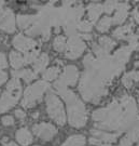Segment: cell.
Segmentation results:
<instances>
[{"mask_svg":"<svg viewBox=\"0 0 139 146\" xmlns=\"http://www.w3.org/2000/svg\"><path fill=\"white\" fill-rule=\"evenodd\" d=\"M64 100L67 102L68 104V115H69V123L72 127L76 128H81L86 123V110L84 105L77 99L76 94L66 90L65 92H63L62 94Z\"/></svg>","mask_w":139,"mask_h":146,"instance_id":"obj_1","label":"cell"},{"mask_svg":"<svg viewBox=\"0 0 139 146\" xmlns=\"http://www.w3.org/2000/svg\"><path fill=\"white\" fill-rule=\"evenodd\" d=\"M21 82L17 78H13L7 86V91L0 99V114L5 113L17 103L21 95Z\"/></svg>","mask_w":139,"mask_h":146,"instance_id":"obj_2","label":"cell"},{"mask_svg":"<svg viewBox=\"0 0 139 146\" xmlns=\"http://www.w3.org/2000/svg\"><path fill=\"white\" fill-rule=\"evenodd\" d=\"M46 110L47 114L56 123L64 125L66 122V116L62 102L55 94L49 93L46 95Z\"/></svg>","mask_w":139,"mask_h":146,"instance_id":"obj_3","label":"cell"},{"mask_svg":"<svg viewBox=\"0 0 139 146\" xmlns=\"http://www.w3.org/2000/svg\"><path fill=\"white\" fill-rule=\"evenodd\" d=\"M49 88V84L45 81H38L35 84L26 89L25 91V98L23 101V106L24 107H32L35 106L37 102L41 100V96L43 92Z\"/></svg>","mask_w":139,"mask_h":146,"instance_id":"obj_4","label":"cell"},{"mask_svg":"<svg viewBox=\"0 0 139 146\" xmlns=\"http://www.w3.org/2000/svg\"><path fill=\"white\" fill-rule=\"evenodd\" d=\"M66 48V56L73 60L79 58L83 53V51L85 50V43L81 40L80 37H70Z\"/></svg>","mask_w":139,"mask_h":146,"instance_id":"obj_5","label":"cell"},{"mask_svg":"<svg viewBox=\"0 0 139 146\" xmlns=\"http://www.w3.org/2000/svg\"><path fill=\"white\" fill-rule=\"evenodd\" d=\"M32 130L37 136H39L40 139L44 140V141H50L57 132L54 125H50V123H45V122L34 125Z\"/></svg>","mask_w":139,"mask_h":146,"instance_id":"obj_6","label":"cell"},{"mask_svg":"<svg viewBox=\"0 0 139 146\" xmlns=\"http://www.w3.org/2000/svg\"><path fill=\"white\" fill-rule=\"evenodd\" d=\"M13 44L17 50L23 51V52H27V51H29L36 47V41L30 39V38L23 36V35H17L13 40Z\"/></svg>","mask_w":139,"mask_h":146,"instance_id":"obj_7","label":"cell"},{"mask_svg":"<svg viewBox=\"0 0 139 146\" xmlns=\"http://www.w3.org/2000/svg\"><path fill=\"white\" fill-rule=\"evenodd\" d=\"M0 28L8 33H13L15 31V20L10 10L5 11L0 17Z\"/></svg>","mask_w":139,"mask_h":146,"instance_id":"obj_8","label":"cell"},{"mask_svg":"<svg viewBox=\"0 0 139 146\" xmlns=\"http://www.w3.org/2000/svg\"><path fill=\"white\" fill-rule=\"evenodd\" d=\"M63 84L65 86H73L76 84L78 80V69L76 66H67L65 68V72H64V75H63L61 79Z\"/></svg>","mask_w":139,"mask_h":146,"instance_id":"obj_9","label":"cell"},{"mask_svg":"<svg viewBox=\"0 0 139 146\" xmlns=\"http://www.w3.org/2000/svg\"><path fill=\"white\" fill-rule=\"evenodd\" d=\"M16 140L17 142L23 146H27L28 144H30L32 142V135L29 131L25 129V128H22L20 130L16 132Z\"/></svg>","mask_w":139,"mask_h":146,"instance_id":"obj_10","label":"cell"},{"mask_svg":"<svg viewBox=\"0 0 139 146\" xmlns=\"http://www.w3.org/2000/svg\"><path fill=\"white\" fill-rule=\"evenodd\" d=\"M93 134V137L97 139L100 142H114L118 139L119 134H112V133H107V132H103V131H98V130H92L91 131Z\"/></svg>","mask_w":139,"mask_h":146,"instance_id":"obj_11","label":"cell"},{"mask_svg":"<svg viewBox=\"0 0 139 146\" xmlns=\"http://www.w3.org/2000/svg\"><path fill=\"white\" fill-rule=\"evenodd\" d=\"M117 8H118V10L115 12L114 17L112 19V22L115 23V24H121V23H123L124 20H125L126 16H127L128 5H126V3H121V5H119Z\"/></svg>","mask_w":139,"mask_h":146,"instance_id":"obj_12","label":"cell"},{"mask_svg":"<svg viewBox=\"0 0 139 146\" xmlns=\"http://www.w3.org/2000/svg\"><path fill=\"white\" fill-rule=\"evenodd\" d=\"M101 12H103V5H98V3H93L88 7V19L92 22L97 21V19L101 14Z\"/></svg>","mask_w":139,"mask_h":146,"instance_id":"obj_13","label":"cell"},{"mask_svg":"<svg viewBox=\"0 0 139 146\" xmlns=\"http://www.w3.org/2000/svg\"><path fill=\"white\" fill-rule=\"evenodd\" d=\"M13 78H23L26 82H30L31 80L36 78V73L31 72L29 69H25L21 72H13Z\"/></svg>","mask_w":139,"mask_h":146,"instance_id":"obj_14","label":"cell"},{"mask_svg":"<svg viewBox=\"0 0 139 146\" xmlns=\"http://www.w3.org/2000/svg\"><path fill=\"white\" fill-rule=\"evenodd\" d=\"M84 144H85V137L78 134L68 137L62 146H83Z\"/></svg>","mask_w":139,"mask_h":146,"instance_id":"obj_15","label":"cell"},{"mask_svg":"<svg viewBox=\"0 0 139 146\" xmlns=\"http://www.w3.org/2000/svg\"><path fill=\"white\" fill-rule=\"evenodd\" d=\"M47 62H49V58L45 53L41 54L39 58L35 61V64H34V69L36 73H39V72H42L44 68L46 67L47 65Z\"/></svg>","mask_w":139,"mask_h":146,"instance_id":"obj_16","label":"cell"},{"mask_svg":"<svg viewBox=\"0 0 139 146\" xmlns=\"http://www.w3.org/2000/svg\"><path fill=\"white\" fill-rule=\"evenodd\" d=\"M10 62H11L12 67L15 68V69H18V68H21L22 66H23V64H24V58H23V56H22L20 53L12 51V52L10 53Z\"/></svg>","mask_w":139,"mask_h":146,"instance_id":"obj_17","label":"cell"},{"mask_svg":"<svg viewBox=\"0 0 139 146\" xmlns=\"http://www.w3.org/2000/svg\"><path fill=\"white\" fill-rule=\"evenodd\" d=\"M133 81H139V72H132L126 74L122 79V82L125 87H130Z\"/></svg>","mask_w":139,"mask_h":146,"instance_id":"obj_18","label":"cell"},{"mask_svg":"<svg viewBox=\"0 0 139 146\" xmlns=\"http://www.w3.org/2000/svg\"><path fill=\"white\" fill-rule=\"evenodd\" d=\"M59 75V68L58 67H51L49 69H46L45 72L43 73V79L45 81H50V80H54L56 79Z\"/></svg>","mask_w":139,"mask_h":146,"instance_id":"obj_19","label":"cell"},{"mask_svg":"<svg viewBox=\"0 0 139 146\" xmlns=\"http://www.w3.org/2000/svg\"><path fill=\"white\" fill-rule=\"evenodd\" d=\"M99 43H100L99 47L101 48L106 53H108L114 46V42L110 38H108V37H101L99 39Z\"/></svg>","mask_w":139,"mask_h":146,"instance_id":"obj_20","label":"cell"},{"mask_svg":"<svg viewBox=\"0 0 139 146\" xmlns=\"http://www.w3.org/2000/svg\"><path fill=\"white\" fill-rule=\"evenodd\" d=\"M53 47L56 50L57 52H62L65 50L66 48V39L65 37L63 36H58L54 39V43H53Z\"/></svg>","mask_w":139,"mask_h":146,"instance_id":"obj_21","label":"cell"},{"mask_svg":"<svg viewBox=\"0 0 139 146\" xmlns=\"http://www.w3.org/2000/svg\"><path fill=\"white\" fill-rule=\"evenodd\" d=\"M112 19L111 17H103L101 21L98 23V25H97V29L99 31H107L110 28V26L112 25Z\"/></svg>","mask_w":139,"mask_h":146,"instance_id":"obj_22","label":"cell"},{"mask_svg":"<svg viewBox=\"0 0 139 146\" xmlns=\"http://www.w3.org/2000/svg\"><path fill=\"white\" fill-rule=\"evenodd\" d=\"M34 16L29 15H18L17 16V24L21 28H26V27L29 26L31 22H32Z\"/></svg>","mask_w":139,"mask_h":146,"instance_id":"obj_23","label":"cell"},{"mask_svg":"<svg viewBox=\"0 0 139 146\" xmlns=\"http://www.w3.org/2000/svg\"><path fill=\"white\" fill-rule=\"evenodd\" d=\"M38 58V51H31V52H27L24 56V63L26 64H30V63L35 62Z\"/></svg>","mask_w":139,"mask_h":146,"instance_id":"obj_24","label":"cell"},{"mask_svg":"<svg viewBox=\"0 0 139 146\" xmlns=\"http://www.w3.org/2000/svg\"><path fill=\"white\" fill-rule=\"evenodd\" d=\"M117 7H118V3H117V1H107L105 5H103V10L105 12H107V13H110V12H112L114 9H117Z\"/></svg>","mask_w":139,"mask_h":146,"instance_id":"obj_25","label":"cell"},{"mask_svg":"<svg viewBox=\"0 0 139 146\" xmlns=\"http://www.w3.org/2000/svg\"><path fill=\"white\" fill-rule=\"evenodd\" d=\"M91 28H92L91 24L86 21H82L78 24V29H79V31H85V33H86V31H91Z\"/></svg>","mask_w":139,"mask_h":146,"instance_id":"obj_26","label":"cell"},{"mask_svg":"<svg viewBox=\"0 0 139 146\" xmlns=\"http://www.w3.org/2000/svg\"><path fill=\"white\" fill-rule=\"evenodd\" d=\"M133 139L130 137V135L129 134H127V135L124 137L123 140L121 141V143L119 144L118 146H132V144H133Z\"/></svg>","mask_w":139,"mask_h":146,"instance_id":"obj_27","label":"cell"},{"mask_svg":"<svg viewBox=\"0 0 139 146\" xmlns=\"http://www.w3.org/2000/svg\"><path fill=\"white\" fill-rule=\"evenodd\" d=\"M1 121H2V123L5 125H12L14 123V119L11 116H5V117H2Z\"/></svg>","mask_w":139,"mask_h":146,"instance_id":"obj_28","label":"cell"},{"mask_svg":"<svg viewBox=\"0 0 139 146\" xmlns=\"http://www.w3.org/2000/svg\"><path fill=\"white\" fill-rule=\"evenodd\" d=\"M128 27L129 26H125V27H121V28H118L117 31H114V36L115 37H122L128 31Z\"/></svg>","mask_w":139,"mask_h":146,"instance_id":"obj_29","label":"cell"},{"mask_svg":"<svg viewBox=\"0 0 139 146\" xmlns=\"http://www.w3.org/2000/svg\"><path fill=\"white\" fill-rule=\"evenodd\" d=\"M8 66V63H7V58L3 53H0V69L5 68Z\"/></svg>","mask_w":139,"mask_h":146,"instance_id":"obj_30","label":"cell"},{"mask_svg":"<svg viewBox=\"0 0 139 146\" xmlns=\"http://www.w3.org/2000/svg\"><path fill=\"white\" fill-rule=\"evenodd\" d=\"M15 115H16V117L18 118V119H24L25 118V113L23 111V110H17L15 111Z\"/></svg>","mask_w":139,"mask_h":146,"instance_id":"obj_31","label":"cell"},{"mask_svg":"<svg viewBox=\"0 0 139 146\" xmlns=\"http://www.w3.org/2000/svg\"><path fill=\"white\" fill-rule=\"evenodd\" d=\"M5 80H7V74L0 70V86L3 84Z\"/></svg>","mask_w":139,"mask_h":146,"instance_id":"obj_32","label":"cell"},{"mask_svg":"<svg viewBox=\"0 0 139 146\" xmlns=\"http://www.w3.org/2000/svg\"><path fill=\"white\" fill-rule=\"evenodd\" d=\"M3 146H17L16 144H14V143H9V144H5V145Z\"/></svg>","mask_w":139,"mask_h":146,"instance_id":"obj_33","label":"cell"},{"mask_svg":"<svg viewBox=\"0 0 139 146\" xmlns=\"http://www.w3.org/2000/svg\"><path fill=\"white\" fill-rule=\"evenodd\" d=\"M100 146H110L109 144H107V145H100Z\"/></svg>","mask_w":139,"mask_h":146,"instance_id":"obj_34","label":"cell"},{"mask_svg":"<svg viewBox=\"0 0 139 146\" xmlns=\"http://www.w3.org/2000/svg\"><path fill=\"white\" fill-rule=\"evenodd\" d=\"M138 146H139V145H138Z\"/></svg>","mask_w":139,"mask_h":146,"instance_id":"obj_35","label":"cell"}]
</instances>
